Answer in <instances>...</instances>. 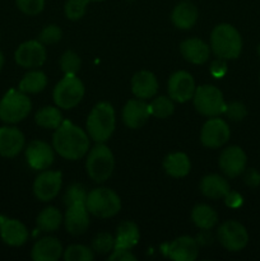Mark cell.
Wrapping results in <instances>:
<instances>
[{
	"label": "cell",
	"instance_id": "6da1fadb",
	"mask_svg": "<svg viewBox=\"0 0 260 261\" xmlns=\"http://www.w3.org/2000/svg\"><path fill=\"white\" fill-rule=\"evenodd\" d=\"M53 147L65 160H81L89 150V135L73 122L63 121L54 133Z\"/></svg>",
	"mask_w": 260,
	"mask_h": 261
},
{
	"label": "cell",
	"instance_id": "7a4b0ae2",
	"mask_svg": "<svg viewBox=\"0 0 260 261\" xmlns=\"http://www.w3.org/2000/svg\"><path fill=\"white\" fill-rule=\"evenodd\" d=\"M211 48L217 58L233 60L242 51V38L239 31L228 23L214 27L211 33Z\"/></svg>",
	"mask_w": 260,
	"mask_h": 261
},
{
	"label": "cell",
	"instance_id": "3957f363",
	"mask_svg": "<svg viewBox=\"0 0 260 261\" xmlns=\"http://www.w3.org/2000/svg\"><path fill=\"white\" fill-rule=\"evenodd\" d=\"M115 110L109 102H99L87 117V133L96 143H105L115 130Z\"/></svg>",
	"mask_w": 260,
	"mask_h": 261
},
{
	"label": "cell",
	"instance_id": "277c9868",
	"mask_svg": "<svg viewBox=\"0 0 260 261\" xmlns=\"http://www.w3.org/2000/svg\"><path fill=\"white\" fill-rule=\"evenodd\" d=\"M115 168V158L111 149L103 143H97L96 147L88 152L86 170L94 182H105L109 180Z\"/></svg>",
	"mask_w": 260,
	"mask_h": 261
},
{
	"label": "cell",
	"instance_id": "5b68a950",
	"mask_svg": "<svg viewBox=\"0 0 260 261\" xmlns=\"http://www.w3.org/2000/svg\"><path fill=\"white\" fill-rule=\"evenodd\" d=\"M86 206L91 214L98 218H111L121 209L120 196L107 188H97L87 195Z\"/></svg>",
	"mask_w": 260,
	"mask_h": 261
},
{
	"label": "cell",
	"instance_id": "8992f818",
	"mask_svg": "<svg viewBox=\"0 0 260 261\" xmlns=\"http://www.w3.org/2000/svg\"><path fill=\"white\" fill-rule=\"evenodd\" d=\"M32 102L22 91L10 89L0 101V120L7 124H15L28 116Z\"/></svg>",
	"mask_w": 260,
	"mask_h": 261
},
{
	"label": "cell",
	"instance_id": "52a82bcc",
	"mask_svg": "<svg viewBox=\"0 0 260 261\" xmlns=\"http://www.w3.org/2000/svg\"><path fill=\"white\" fill-rule=\"evenodd\" d=\"M84 96V84L76 75H65L55 86L53 98L56 106L63 110L74 109Z\"/></svg>",
	"mask_w": 260,
	"mask_h": 261
},
{
	"label": "cell",
	"instance_id": "ba28073f",
	"mask_svg": "<svg viewBox=\"0 0 260 261\" xmlns=\"http://www.w3.org/2000/svg\"><path fill=\"white\" fill-rule=\"evenodd\" d=\"M193 99L196 111L206 117L218 116L224 111V107H226L221 89L211 84L198 87L195 89Z\"/></svg>",
	"mask_w": 260,
	"mask_h": 261
},
{
	"label": "cell",
	"instance_id": "9c48e42d",
	"mask_svg": "<svg viewBox=\"0 0 260 261\" xmlns=\"http://www.w3.org/2000/svg\"><path fill=\"white\" fill-rule=\"evenodd\" d=\"M217 237L222 246L232 252L240 251L249 242L246 228L236 221H227L217 231Z\"/></svg>",
	"mask_w": 260,
	"mask_h": 261
},
{
	"label": "cell",
	"instance_id": "30bf717a",
	"mask_svg": "<svg viewBox=\"0 0 260 261\" xmlns=\"http://www.w3.org/2000/svg\"><path fill=\"white\" fill-rule=\"evenodd\" d=\"M229 135V126L224 120L217 116L211 117L201 127L200 142L204 147L216 149L228 142Z\"/></svg>",
	"mask_w": 260,
	"mask_h": 261
},
{
	"label": "cell",
	"instance_id": "8fae6325",
	"mask_svg": "<svg viewBox=\"0 0 260 261\" xmlns=\"http://www.w3.org/2000/svg\"><path fill=\"white\" fill-rule=\"evenodd\" d=\"M15 63L25 69L40 68L46 61V48L40 41L31 40L20 43L14 54Z\"/></svg>",
	"mask_w": 260,
	"mask_h": 261
},
{
	"label": "cell",
	"instance_id": "7c38bea8",
	"mask_svg": "<svg viewBox=\"0 0 260 261\" xmlns=\"http://www.w3.org/2000/svg\"><path fill=\"white\" fill-rule=\"evenodd\" d=\"M63 184L60 171H42L33 182V194L41 201H50L56 198Z\"/></svg>",
	"mask_w": 260,
	"mask_h": 261
},
{
	"label": "cell",
	"instance_id": "4fadbf2b",
	"mask_svg": "<svg viewBox=\"0 0 260 261\" xmlns=\"http://www.w3.org/2000/svg\"><path fill=\"white\" fill-rule=\"evenodd\" d=\"M195 82H194L193 75L188 71H176L168 79V96L171 99L176 102H184L190 101L195 93Z\"/></svg>",
	"mask_w": 260,
	"mask_h": 261
},
{
	"label": "cell",
	"instance_id": "5bb4252c",
	"mask_svg": "<svg viewBox=\"0 0 260 261\" xmlns=\"http://www.w3.org/2000/svg\"><path fill=\"white\" fill-rule=\"evenodd\" d=\"M25 158L33 170L45 171L53 165L55 155L47 143L43 140H32L25 148Z\"/></svg>",
	"mask_w": 260,
	"mask_h": 261
},
{
	"label": "cell",
	"instance_id": "9a60e30c",
	"mask_svg": "<svg viewBox=\"0 0 260 261\" xmlns=\"http://www.w3.org/2000/svg\"><path fill=\"white\" fill-rule=\"evenodd\" d=\"M247 158L244 150L237 145L226 148L219 155V167L229 178L237 177L246 168Z\"/></svg>",
	"mask_w": 260,
	"mask_h": 261
},
{
	"label": "cell",
	"instance_id": "2e32d148",
	"mask_svg": "<svg viewBox=\"0 0 260 261\" xmlns=\"http://www.w3.org/2000/svg\"><path fill=\"white\" fill-rule=\"evenodd\" d=\"M64 224L68 233L73 236H81L86 233L89 227V212L86 204L78 203L66 206Z\"/></svg>",
	"mask_w": 260,
	"mask_h": 261
},
{
	"label": "cell",
	"instance_id": "e0dca14e",
	"mask_svg": "<svg viewBox=\"0 0 260 261\" xmlns=\"http://www.w3.org/2000/svg\"><path fill=\"white\" fill-rule=\"evenodd\" d=\"M25 144L23 133L18 127H0V155L5 158H13L19 154Z\"/></svg>",
	"mask_w": 260,
	"mask_h": 261
},
{
	"label": "cell",
	"instance_id": "ac0fdd59",
	"mask_svg": "<svg viewBox=\"0 0 260 261\" xmlns=\"http://www.w3.org/2000/svg\"><path fill=\"white\" fill-rule=\"evenodd\" d=\"M150 116L149 105L144 99H130L122 109V121L130 129H138L147 122Z\"/></svg>",
	"mask_w": 260,
	"mask_h": 261
},
{
	"label": "cell",
	"instance_id": "d6986e66",
	"mask_svg": "<svg viewBox=\"0 0 260 261\" xmlns=\"http://www.w3.org/2000/svg\"><path fill=\"white\" fill-rule=\"evenodd\" d=\"M198 254V242L190 236L178 237L168 245L167 249V256L175 261H194Z\"/></svg>",
	"mask_w": 260,
	"mask_h": 261
},
{
	"label": "cell",
	"instance_id": "ffe728a7",
	"mask_svg": "<svg viewBox=\"0 0 260 261\" xmlns=\"http://www.w3.org/2000/svg\"><path fill=\"white\" fill-rule=\"evenodd\" d=\"M0 237L9 246H22L28 240V231L18 219L4 218L0 222Z\"/></svg>",
	"mask_w": 260,
	"mask_h": 261
},
{
	"label": "cell",
	"instance_id": "44dd1931",
	"mask_svg": "<svg viewBox=\"0 0 260 261\" xmlns=\"http://www.w3.org/2000/svg\"><path fill=\"white\" fill-rule=\"evenodd\" d=\"M158 91L157 78L148 70H140L132 78V92L137 98L148 99L155 96Z\"/></svg>",
	"mask_w": 260,
	"mask_h": 261
},
{
	"label": "cell",
	"instance_id": "7402d4cb",
	"mask_svg": "<svg viewBox=\"0 0 260 261\" xmlns=\"http://www.w3.org/2000/svg\"><path fill=\"white\" fill-rule=\"evenodd\" d=\"M63 255V246L55 237H43L32 247L31 257L35 261H56Z\"/></svg>",
	"mask_w": 260,
	"mask_h": 261
},
{
	"label": "cell",
	"instance_id": "603a6c76",
	"mask_svg": "<svg viewBox=\"0 0 260 261\" xmlns=\"http://www.w3.org/2000/svg\"><path fill=\"white\" fill-rule=\"evenodd\" d=\"M180 51L186 61L200 65L209 59L211 46L206 45L200 38H188V40L181 42Z\"/></svg>",
	"mask_w": 260,
	"mask_h": 261
},
{
	"label": "cell",
	"instance_id": "cb8c5ba5",
	"mask_svg": "<svg viewBox=\"0 0 260 261\" xmlns=\"http://www.w3.org/2000/svg\"><path fill=\"white\" fill-rule=\"evenodd\" d=\"M198 8L190 2H181L173 8L171 13V20L175 27L180 30H189L198 20Z\"/></svg>",
	"mask_w": 260,
	"mask_h": 261
},
{
	"label": "cell",
	"instance_id": "d4e9b609",
	"mask_svg": "<svg viewBox=\"0 0 260 261\" xmlns=\"http://www.w3.org/2000/svg\"><path fill=\"white\" fill-rule=\"evenodd\" d=\"M231 190L229 189L228 181L221 175H208L201 180L200 191L204 196L209 199H222L226 196V194Z\"/></svg>",
	"mask_w": 260,
	"mask_h": 261
},
{
	"label": "cell",
	"instance_id": "484cf974",
	"mask_svg": "<svg viewBox=\"0 0 260 261\" xmlns=\"http://www.w3.org/2000/svg\"><path fill=\"white\" fill-rule=\"evenodd\" d=\"M163 168L171 177L180 178L189 175L191 170V163L185 153H171L163 160Z\"/></svg>",
	"mask_w": 260,
	"mask_h": 261
},
{
	"label": "cell",
	"instance_id": "4316f807",
	"mask_svg": "<svg viewBox=\"0 0 260 261\" xmlns=\"http://www.w3.org/2000/svg\"><path fill=\"white\" fill-rule=\"evenodd\" d=\"M139 229L134 222L125 221L117 227L116 236H115L114 249H126L132 250L139 241Z\"/></svg>",
	"mask_w": 260,
	"mask_h": 261
},
{
	"label": "cell",
	"instance_id": "83f0119b",
	"mask_svg": "<svg viewBox=\"0 0 260 261\" xmlns=\"http://www.w3.org/2000/svg\"><path fill=\"white\" fill-rule=\"evenodd\" d=\"M191 221L198 228L211 229L212 227L216 226L218 216L212 206L206 205V204H199V205L194 206L193 212H191Z\"/></svg>",
	"mask_w": 260,
	"mask_h": 261
},
{
	"label": "cell",
	"instance_id": "f1b7e54d",
	"mask_svg": "<svg viewBox=\"0 0 260 261\" xmlns=\"http://www.w3.org/2000/svg\"><path fill=\"white\" fill-rule=\"evenodd\" d=\"M47 86L46 74L40 70L28 71L19 82V91L25 94H36L42 92Z\"/></svg>",
	"mask_w": 260,
	"mask_h": 261
},
{
	"label": "cell",
	"instance_id": "f546056e",
	"mask_svg": "<svg viewBox=\"0 0 260 261\" xmlns=\"http://www.w3.org/2000/svg\"><path fill=\"white\" fill-rule=\"evenodd\" d=\"M35 121L38 126L45 129H58L63 122V115L58 107L46 106L36 112Z\"/></svg>",
	"mask_w": 260,
	"mask_h": 261
},
{
	"label": "cell",
	"instance_id": "4dcf8cb0",
	"mask_svg": "<svg viewBox=\"0 0 260 261\" xmlns=\"http://www.w3.org/2000/svg\"><path fill=\"white\" fill-rule=\"evenodd\" d=\"M61 222H63V216L60 211L54 206L43 209L36 219L37 227L42 232H55L56 229H59Z\"/></svg>",
	"mask_w": 260,
	"mask_h": 261
},
{
	"label": "cell",
	"instance_id": "1f68e13d",
	"mask_svg": "<svg viewBox=\"0 0 260 261\" xmlns=\"http://www.w3.org/2000/svg\"><path fill=\"white\" fill-rule=\"evenodd\" d=\"M150 115L158 119H166V117L171 116L175 111V105H173V99L170 97L160 96L152 101L149 105Z\"/></svg>",
	"mask_w": 260,
	"mask_h": 261
},
{
	"label": "cell",
	"instance_id": "d6a6232c",
	"mask_svg": "<svg viewBox=\"0 0 260 261\" xmlns=\"http://www.w3.org/2000/svg\"><path fill=\"white\" fill-rule=\"evenodd\" d=\"M81 64L79 55L71 50L65 51L60 59V68L65 75H76L81 70Z\"/></svg>",
	"mask_w": 260,
	"mask_h": 261
},
{
	"label": "cell",
	"instance_id": "836d02e7",
	"mask_svg": "<svg viewBox=\"0 0 260 261\" xmlns=\"http://www.w3.org/2000/svg\"><path fill=\"white\" fill-rule=\"evenodd\" d=\"M65 261H92L94 259L93 250L83 245H71L64 251Z\"/></svg>",
	"mask_w": 260,
	"mask_h": 261
},
{
	"label": "cell",
	"instance_id": "e575fe53",
	"mask_svg": "<svg viewBox=\"0 0 260 261\" xmlns=\"http://www.w3.org/2000/svg\"><path fill=\"white\" fill-rule=\"evenodd\" d=\"M87 195H88V193H87L86 188L83 185H81V184H73V185H70L66 189L65 195H64V204L66 206L78 203L86 204Z\"/></svg>",
	"mask_w": 260,
	"mask_h": 261
},
{
	"label": "cell",
	"instance_id": "d590c367",
	"mask_svg": "<svg viewBox=\"0 0 260 261\" xmlns=\"http://www.w3.org/2000/svg\"><path fill=\"white\" fill-rule=\"evenodd\" d=\"M88 3V0H66L65 5H64L66 18L70 20H78L83 18Z\"/></svg>",
	"mask_w": 260,
	"mask_h": 261
},
{
	"label": "cell",
	"instance_id": "8d00e7d4",
	"mask_svg": "<svg viewBox=\"0 0 260 261\" xmlns=\"http://www.w3.org/2000/svg\"><path fill=\"white\" fill-rule=\"evenodd\" d=\"M115 247V237H112L110 233L102 232L98 233L92 241V250L97 254L105 255L107 252L112 251Z\"/></svg>",
	"mask_w": 260,
	"mask_h": 261
},
{
	"label": "cell",
	"instance_id": "74e56055",
	"mask_svg": "<svg viewBox=\"0 0 260 261\" xmlns=\"http://www.w3.org/2000/svg\"><path fill=\"white\" fill-rule=\"evenodd\" d=\"M63 37V31L59 25L50 24L46 25L42 31H41L40 36H38V41L43 45H54V43L59 42Z\"/></svg>",
	"mask_w": 260,
	"mask_h": 261
},
{
	"label": "cell",
	"instance_id": "f35d334b",
	"mask_svg": "<svg viewBox=\"0 0 260 261\" xmlns=\"http://www.w3.org/2000/svg\"><path fill=\"white\" fill-rule=\"evenodd\" d=\"M18 9L27 15H37L45 8V0H15Z\"/></svg>",
	"mask_w": 260,
	"mask_h": 261
},
{
	"label": "cell",
	"instance_id": "ab89813d",
	"mask_svg": "<svg viewBox=\"0 0 260 261\" xmlns=\"http://www.w3.org/2000/svg\"><path fill=\"white\" fill-rule=\"evenodd\" d=\"M223 112L227 115L228 119L233 120V121H241L247 115L246 107L241 102H232V103L226 105Z\"/></svg>",
	"mask_w": 260,
	"mask_h": 261
},
{
	"label": "cell",
	"instance_id": "60d3db41",
	"mask_svg": "<svg viewBox=\"0 0 260 261\" xmlns=\"http://www.w3.org/2000/svg\"><path fill=\"white\" fill-rule=\"evenodd\" d=\"M227 71V64L224 59H216L214 61H212L211 64V74L214 76V78L219 79L222 76H224Z\"/></svg>",
	"mask_w": 260,
	"mask_h": 261
},
{
	"label": "cell",
	"instance_id": "b9f144b4",
	"mask_svg": "<svg viewBox=\"0 0 260 261\" xmlns=\"http://www.w3.org/2000/svg\"><path fill=\"white\" fill-rule=\"evenodd\" d=\"M110 261H135L137 257L126 249H114V252L110 255Z\"/></svg>",
	"mask_w": 260,
	"mask_h": 261
},
{
	"label": "cell",
	"instance_id": "7bdbcfd3",
	"mask_svg": "<svg viewBox=\"0 0 260 261\" xmlns=\"http://www.w3.org/2000/svg\"><path fill=\"white\" fill-rule=\"evenodd\" d=\"M224 203H226V205L229 206V208H239V206H241L242 203H244V199H242V196L240 195L239 193L229 190L228 193L226 194V196H224Z\"/></svg>",
	"mask_w": 260,
	"mask_h": 261
},
{
	"label": "cell",
	"instance_id": "ee69618b",
	"mask_svg": "<svg viewBox=\"0 0 260 261\" xmlns=\"http://www.w3.org/2000/svg\"><path fill=\"white\" fill-rule=\"evenodd\" d=\"M245 182L251 188H255V186L260 185V173L255 170H249L245 175Z\"/></svg>",
	"mask_w": 260,
	"mask_h": 261
},
{
	"label": "cell",
	"instance_id": "f6af8a7d",
	"mask_svg": "<svg viewBox=\"0 0 260 261\" xmlns=\"http://www.w3.org/2000/svg\"><path fill=\"white\" fill-rule=\"evenodd\" d=\"M3 65H4V55H3L2 51H0V70L3 69Z\"/></svg>",
	"mask_w": 260,
	"mask_h": 261
},
{
	"label": "cell",
	"instance_id": "bcb514c9",
	"mask_svg": "<svg viewBox=\"0 0 260 261\" xmlns=\"http://www.w3.org/2000/svg\"><path fill=\"white\" fill-rule=\"evenodd\" d=\"M89 3H97V2H103V0H88Z\"/></svg>",
	"mask_w": 260,
	"mask_h": 261
},
{
	"label": "cell",
	"instance_id": "7dc6e473",
	"mask_svg": "<svg viewBox=\"0 0 260 261\" xmlns=\"http://www.w3.org/2000/svg\"><path fill=\"white\" fill-rule=\"evenodd\" d=\"M257 54H259V55H260V45H259V47H257Z\"/></svg>",
	"mask_w": 260,
	"mask_h": 261
}]
</instances>
